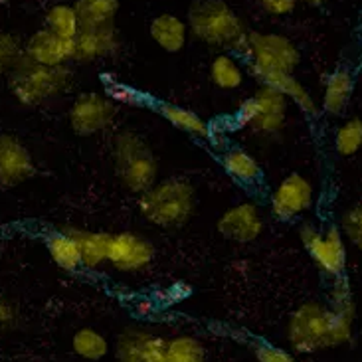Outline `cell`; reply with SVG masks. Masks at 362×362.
<instances>
[{
	"label": "cell",
	"mask_w": 362,
	"mask_h": 362,
	"mask_svg": "<svg viewBox=\"0 0 362 362\" xmlns=\"http://www.w3.org/2000/svg\"><path fill=\"white\" fill-rule=\"evenodd\" d=\"M167 362H206L204 346L188 334L167 339Z\"/></svg>",
	"instance_id": "83f0119b"
},
{
	"label": "cell",
	"mask_w": 362,
	"mask_h": 362,
	"mask_svg": "<svg viewBox=\"0 0 362 362\" xmlns=\"http://www.w3.org/2000/svg\"><path fill=\"white\" fill-rule=\"evenodd\" d=\"M119 362H167V339L143 329H129L117 341Z\"/></svg>",
	"instance_id": "9a60e30c"
},
{
	"label": "cell",
	"mask_w": 362,
	"mask_h": 362,
	"mask_svg": "<svg viewBox=\"0 0 362 362\" xmlns=\"http://www.w3.org/2000/svg\"><path fill=\"white\" fill-rule=\"evenodd\" d=\"M24 56L30 62L48 68L68 66L69 62H74V40L59 38L48 28H42L28 38L24 46Z\"/></svg>",
	"instance_id": "5bb4252c"
},
{
	"label": "cell",
	"mask_w": 362,
	"mask_h": 362,
	"mask_svg": "<svg viewBox=\"0 0 362 362\" xmlns=\"http://www.w3.org/2000/svg\"><path fill=\"white\" fill-rule=\"evenodd\" d=\"M244 56L252 76L262 74H293L301 62L299 48L284 34H264V32H247Z\"/></svg>",
	"instance_id": "8992f818"
},
{
	"label": "cell",
	"mask_w": 362,
	"mask_h": 362,
	"mask_svg": "<svg viewBox=\"0 0 362 362\" xmlns=\"http://www.w3.org/2000/svg\"><path fill=\"white\" fill-rule=\"evenodd\" d=\"M196 210V190L185 178L160 180L139 198V212L158 228H180Z\"/></svg>",
	"instance_id": "3957f363"
},
{
	"label": "cell",
	"mask_w": 362,
	"mask_h": 362,
	"mask_svg": "<svg viewBox=\"0 0 362 362\" xmlns=\"http://www.w3.org/2000/svg\"><path fill=\"white\" fill-rule=\"evenodd\" d=\"M24 58V48L16 36L0 32V74H10Z\"/></svg>",
	"instance_id": "f546056e"
},
{
	"label": "cell",
	"mask_w": 362,
	"mask_h": 362,
	"mask_svg": "<svg viewBox=\"0 0 362 362\" xmlns=\"http://www.w3.org/2000/svg\"><path fill=\"white\" fill-rule=\"evenodd\" d=\"M10 321H12V309H10V305L6 301L0 299V329L4 325H8Z\"/></svg>",
	"instance_id": "e575fe53"
},
{
	"label": "cell",
	"mask_w": 362,
	"mask_h": 362,
	"mask_svg": "<svg viewBox=\"0 0 362 362\" xmlns=\"http://www.w3.org/2000/svg\"><path fill=\"white\" fill-rule=\"evenodd\" d=\"M71 78L74 71L68 66L48 68L34 64L24 56L8 74V88L22 105L36 107L62 95L69 88Z\"/></svg>",
	"instance_id": "5b68a950"
},
{
	"label": "cell",
	"mask_w": 362,
	"mask_h": 362,
	"mask_svg": "<svg viewBox=\"0 0 362 362\" xmlns=\"http://www.w3.org/2000/svg\"><path fill=\"white\" fill-rule=\"evenodd\" d=\"M216 230L226 240L247 244L262 235L264 218L254 202H242V204L228 208L224 214L218 218Z\"/></svg>",
	"instance_id": "7c38bea8"
},
{
	"label": "cell",
	"mask_w": 362,
	"mask_h": 362,
	"mask_svg": "<svg viewBox=\"0 0 362 362\" xmlns=\"http://www.w3.org/2000/svg\"><path fill=\"white\" fill-rule=\"evenodd\" d=\"M334 147L341 157H353L362 148V119H349L339 127L334 137Z\"/></svg>",
	"instance_id": "f1b7e54d"
},
{
	"label": "cell",
	"mask_w": 362,
	"mask_h": 362,
	"mask_svg": "<svg viewBox=\"0 0 362 362\" xmlns=\"http://www.w3.org/2000/svg\"><path fill=\"white\" fill-rule=\"evenodd\" d=\"M46 28L59 38L74 40L79 32V20L74 6L69 4H54L46 12Z\"/></svg>",
	"instance_id": "484cf974"
},
{
	"label": "cell",
	"mask_w": 362,
	"mask_h": 362,
	"mask_svg": "<svg viewBox=\"0 0 362 362\" xmlns=\"http://www.w3.org/2000/svg\"><path fill=\"white\" fill-rule=\"evenodd\" d=\"M262 8L274 16H287L297 6V0H259Z\"/></svg>",
	"instance_id": "836d02e7"
},
{
	"label": "cell",
	"mask_w": 362,
	"mask_h": 362,
	"mask_svg": "<svg viewBox=\"0 0 362 362\" xmlns=\"http://www.w3.org/2000/svg\"><path fill=\"white\" fill-rule=\"evenodd\" d=\"M262 81V86H269V88L277 89L279 93H284L285 98L295 101L301 111L309 113V115H317V103L311 98V93L301 86L299 79L293 78V74H262L257 76Z\"/></svg>",
	"instance_id": "d6986e66"
},
{
	"label": "cell",
	"mask_w": 362,
	"mask_h": 362,
	"mask_svg": "<svg viewBox=\"0 0 362 362\" xmlns=\"http://www.w3.org/2000/svg\"><path fill=\"white\" fill-rule=\"evenodd\" d=\"M64 232L69 234L79 247L81 254V265L88 269H98L107 262L109 242L111 234L107 232H91V230H81V228H64Z\"/></svg>",
	"instance_id": "e0dca14e"
},
{
	"label": "cell",
	"mask_w": 362,
	"mask_h": 362,
	"mask_svg": "<svg viewBox=\"0 0 362 362\" xmlns=\"http://www.w3.org/2000/svg\"><path fill=\"white\" fill-rule=\"evenodd\" d=\"M186 26L208 46L244 54L250 30L226 0H194L188 8Z\"/></svg>",
	"instance_id": "7a4b0ae2"
},
{
	"label": "cell",
	"mask_w": 362,
	"mask_h": 362,
	"mask_svg": "<svg viewBox=\"0 0 362 362\" xmlns=\"http://www.w3.org/2000/svg\"><path fill=\"white\" fill-rule=\"evenodd\" d=\"M305 250L313 257L317 267L329 277H341L346 267V247L343 235L337 226H329L327 230H317L315 226L303 224L299 230Z\"/></svg>",
	"instance_id": "ba28073f"
},
{
	"label": "cell",
	"mask_w": 362,
	"mask_h": 362,
	"mask_svg": "<svg viewBox=\"0 0 362 362\" xmlns=\"http://www.w3.org/2000/svg\"><path fill=\"white\" fill-rule=\"evenodd\" d=\"M287 98L277 89L262 86L252 98H247L238 109V125L247 127L259 135H275L285 125Z\"/></svg>",
	"instance_id": "52a82bcc"
},
{
	"label": "cell",
	"mask_w": 362,
	"mask_h": 362,
	"mask_svg": "<svg viewBox=\"0 0 362 362\" xmlns=\"http://www.w3.org/2000/svg\"><path fill=\"white\" fill-rule=\"evenodd\" d=\"M109 351L107 339L101 333H98L95 329H79L78 333L74 334V353L86 358L89 362L101 361Z\"/></svg>",
	"instance_id": "4316f807"
},
{
	"label": "cell",
	"mask_w": 362,
	"mask_h": 362,
	"mask_svg": "<svg viewBox=\"0 0 362 362\" xmlns=\"http://www.w3.org/2000/svg\"><path fill=\"white\" fill-rule=\"evenodd\" d=\"M74 10L78 14L79 28H95L115 24L119 0H76Z\"/></svg>",
	"instance_id": "44dd1931"
},
{
	"label": "cell",
	"mask_w": 362,
	"mask_h": 362,
	"mask_svg": "<svg viewBox=\"0 0 362 362\" xmlns=\"http://www.w3.org/2000/svg\"><path fill=\"white\" fill-rule=\"evenodd\" d=\"M46 247H48L52 262L58 265L62 272L71 274V272H78L81 267V254H79L78 244L64 230L46 235Z\"/></svg>",
	"instance_id": "7402d4cb"
},
{
	"label": "cell",
	"mask_w": 362,
	"mask_h": 362,
	"mask_svg": "<svg viewBox=\"0 0 362 362\" xmlns=\"http://www.w3.org/2000/svg\"><path fill=\"white\" fill-rule=\"evenodd\" d=\"M305 4H311V6H323L327 2H331V0H303Z\"/></svg>",
	"instance_id": "d590c367"
},
{
	"label": "cell",
	"mask_w": 362,
	"mask_h": 362,
	"mask_svg": "<svg viewBox=\"0 0 362 362\" xmlns=\"http://www.w3.org/2000/svg\"><path fill=\"white\" fill-rule=\"evenodd\" d=\"M155 259V245L145 235L137 232H119L111 234L107 262L117 272L133 274L141 272Z\"/></svg>",
	"instance_id": "30bf717a"
},
{
	"label": "cell",
	"mask_w": 362,
	"mask_h": 362,
	"mask_svg": "<svg viewBox=\"0 0 362 362\" xmlns=\"http://www.w3.org/2000/svg\"><path fill=\"white\" fill-rule=\"evenodd\" d=\"M103 86H105V91H107V98L111 101H115V103H121V105H139V107H143L147 103V99L143 98V93H139L137 89L129 88V86L121 83L117 79L103 76Z\"/></svg>",
	"instance_id": "4dcf8cb0"
},
{
	"label": "cell",
	"mask_w": 362,
	"mask_h": 362,
	"mask_svg": "<svg viewBox=\"0 0 362 362\" xmlns=\"http://www.w3.org/2000/svg\"><path fill=\"white\" fill-rule=\"evenodd\" d=\"M341 228H343L346 240L362 252V204L353 206L344 212Z\"/></svg>",
	"instance_id": "1f68e13d"
},
{
	"label": "cell",
	"mask_w": 362,
	"mask_h": 362,
	"mask_svg": "<svg viewBox=\"0 0 362 362\" xmlns=\"http://www.w3.org/2000/svg\"><path fill=\"white\" fill-rule=\"evenodd\" d=\"M157 111L167 119L173 127H177L178 131H182L186 135H192L196 139L210 137V125L190 109L180 107L175 103H157Z\"/></svg>",
	"instance_id": "603a6c76"
},
{
	"label": "cell",
	"mask_w": 362,
	"mask_h": 362,
	"mask_svg": "<svg viewBox=\"0 0 362 362\" xmlns=\"http://www.w3.org/2000/svg\"><path fill=\"white\" fill-rule=\"evenodd\" d=\"M36 165L30 151L12 135H0V186L12 188L34 177Z\"/></svg>",
	"instance_id": "4fadbf2b"
},
{
	"label": "cell",
	"mask_w": 362,
	"mask_h": 362,
	"mask_svg": "<svg viewBox=\"0 0 362 362\" xmlns=\"http://www.w3.org/2000/svg\"><path fill=\"white\" fill-rule=\"evenodd\" d=\"M255 358L257 362H299L295 356H291L289 353H285L277 346H272V344H262L255 349Z\"/></svg>",
	"instance_id": "d6a6232c"
},
{
	"label": "cell",
	"mask_w": 362,
	"mask_h": 362,
	"mask_svg": "<svg viewBox=\"0 0 362 362\" xmlns=\"http://www.w3.org/2000/svg\"><path fill=\"white\" fill-rule=\"evenodd\" d=\"M222 167L235 180L244 185H255L262 180V167L244 148H230L222 157Z\"/></svg>",
	"instance_id": "cb8c5ba5"
},
{
	"label": "cell",
	"mask_w": 362,
	"mask_h": 362,
	"mask_svg": "<svg viewBox=\"0 0 362 362\" xmlns=\"http://www.w3.org/2000/svg\"><path fill=\"white\" fill-rule=\"evenodd\" d=\"M113 168L119 182L133 194H143L157 182L158 160L153 148L133 131H119L113 137Z\"/></svg>",
	"instance_id": "277c9868"
},
{
	"label": "cell",
	"mask_w": 362,
	"mask_h": 362,
	"mask_svg": "<svg viewBox=\"0 0 362 362\" xmlns=\"http://www.w3.org/2000/svg\"><path fill=\"white\" fill-rule=\"evenodd\" d=\"M148 32H151V38L157 42L158 48L168 54H178L180 49H185L186 40H188V26L185 20L168 12L153 18Z\"/></svg>",
	"instance_id": "ac0fdd59"
},
{
	"label": "cell",
	"mask_w": 362,
	"mask_h": 362,
	"mask_svg": "<svg viewBox=\"0 0 362 362\" xmlns=\"http://www.w3.org/2000/svg\"><path fill=\"white\" fill-rule=\"evenodd\" d=\"M354 79L353 74L349 69H337L329 78H327V86H325L323 95V109L329 115H341L349 101L353 95Z\"/></svg>",
	"instance_id": "ffe728a7"
},
{
	"label": "cell",
	"mask_w": 362,
	"mask_h": 362,
	"mask_svg": "<svg viewBox=\"0 0 362 362\" xmlns=\"http://www.w3.org/2000/svg\"><path fill=\"white\" fill-rule=\"evenodd\" d=\"M121 48L115 24L95 26V28H79L78 36L74 38V62H95L117 54Z\"/></svg>",
	"instance_id": "2e32d148"
},
{
	"label": "cell",
	"mask_w": 362,
	"mask_h": 362,
	"mask_svg": "<svg viewBox=\"0 0 362 362\" xmlns=\"http://www.w3.org/2000/svg\"><path fill=\"white\" fill-rule=\"evenodd\" d=\"M329 297V305L307 301L291 313L287 321V341L295 353H319L346 344L353 339L356 307L344 275L334 279Z\"/></svg>",
	"instance_id": "6da1fadb"
},
{
	"label": "cell",
	"mask_w": 362,
	"mask_h": 362,
	"mask_svg": "<svg viewBox=\"0 0 362 362\" xmlns=\"http://www.w3.org/2000/svg\"><path fill=\"white\" fill-rule=\"evenodd\" d=\"M311 204H313V185L299 173L284 178L269 200L275 218L285 220V222L307 212Z\"/></svg>",
	"instance_id": "8fae6325"
},
{
	"label": "cell",
	"mask_w": 362,
	"mask_h": 362,
	"mask_svg": "<svg viewBox=\"0 0 362 362\" xmlns=\"http://www.w3.org/2000/svg\"><path fill=\"white\" fill-rule=\"evenodd\" d=\"M361 32H362V24H361Z\"/></svg>",
	"instance_id": "8d00e7d4"
},
{
	"label": "cell",
	"mask_w": 362,
	"mask_h": 362,
	"mask_svg": "<svg viewBox=\"0 0 362 362\" xmlns=\"http://www.w3.org/2000/svg\"><path fill=\"white\" fill-rule=\"evenodd\" d=\"M117 103L95 91L79 93L69 107V127L79 137H91L107 131L117 117Z\"/></svg>",
	"instance_id": "9c48e42d"
},
{
	"label": "cell",
	"mask_w": 362,
	"mask_h": 362,
	"mask_svg": "<svg viewBox=\"0 0 362 362\" xmlns=\"http://www.w3.org/2000/svg\"><path fill=\"white\" fill-rule=\"evenodd\" d=\"M210 79L216 88L230 91V89H238L244 83V71L234 56L218 54L210 64Z\"/></svg>",
	"instance_id": "d4e9b609"
}]
</instances>
